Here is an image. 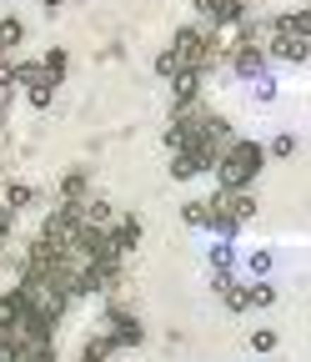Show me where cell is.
<instances>
[{"mask_svg":"<svg viewBox=\"0 0 311 362\" xmlns=\"http://www.w3.org/2000/svg\"><path fill=\"white\" fill-rule=\"evenodd\" d=\"M266 166V146L251 141V136H236L231 151L216 161V181H221V192H251V181L261 176Z\"/></svg>","mask_w":311,"mask_h":362,"instance_id":"obj_1","label":"cell"},{"mask_svg":"<svg viewBox=\"0 0 311 362\" xmlns=\"http://www.w3.org/2000/svg\"><path fill=\"white\" fill-rule=\"evenodd\" d=\"M171 56H176L181 71H201V76H211V66L221 61V51H216V40L206 35V25H181L171 35Z\"/></svg>","mask_w":311,"mask_h":362,"instance_id":"obj_2","label":"cell"},{"mask_svg":"<svg viewBox=\"0 0 311 362\" xmlns=\"http://www.w3.org/2000/svg\"><path fill=\"white\" fill-rule=\"evenodd\" d=\"M20 302H25V312L30 317H40L46 327H56L61 317H66V307H71V297L61 292V287H51V277H20Z\"/></svg>","mask_w":311,"mask_h":362,"instance_id":"obj_3","label":"cell"},{"mask_svg":"<svg viewBox=\"0 0 311 362\" xmlns=\"http://www.w3.org/2000/svg\"><path fill=\"white\" fill-rule=\"evenodd\" d=\"M101 332L116 342V352H121V347H141V342H146L141 317H136V312H126L121 302H111V307H106V327H101Z\"/></svg>","mask_w":311,"mask_h":362,"instance_id":"obj_4","label":"cell"},{"mask_svg":"<svg viewBox=\"0 0 311 362\" xmlns=\"http://www.w3.org/2000/svg\"><path fill=\"white\" fill-rule=\"evenodd\" d=\"M196 11L206 16V30H216V25H241V21H246V0H196Z\"/></svg>","mask_w":311,"mask_h":362,"instance_id":"obj_5","label":"cell"},{"mask_svg":"<svg viewBox=\"0 0 311 362\" xmlns=\"http://www.w3.org/2000/svg\"><path fill=\"white\" fill-rule=\"evenodd\" d=\"M211 206H221V211H226L236 226H246V221L256 216V192H221V187H216Z\"/></svg>","mask_w":311,"mask_h":362,"instance_id":"obj_6","label":"cell"},{"mask_svg":"<svg viewBox=\"0 0 311 362\" xmlns=\"http://www.w3.org/2000/svg\"><path fill=\"white\" fill-rule=\"evenodd\" d=\"M141 237H146V226H141V216H136V211H121V216L111 221V242H116L126 257L141 247Z\"/></svg>","mask_w":311,"mask_h":362,"instance_id":"obj_7","label":"cell"},{"mask_svg":"<svg viewBox=\"0 0 311 362\" xmlns=\"http://www.w3.org/2000/svg\"><path fill=\"white\" fill-rule=\"evenodd\" d=\"M61 202H71V206L91 202V166H71L61 176Z\"/></svg>","mask_w":311,"mask_h":362,"instance_id":"obj_8","label":"cell"},{"mask_svg":"<svg viewBox=\"0 0 311 362\" xmlns=\"http://www.w3.org/2000/svg\"><path fill=\"white\" fill-rule=\"evenodd\" d=\"M266 45H272V51H266V61H272V56H276V61H291V66L311 61V45H306V40H296V35H286V30H281V35H272Z\"/></svg>","mask_w":311,"mask_h":362,"instance_id":"obj_9","label":"cell"},{"mask_svg":"<svg viewBox=\"0 0 311 362\" xmlns=\"http://www.w3.org/2000/svg\"><path fill=\"white\" fill-rule=\"evenodd\" d=\"M231 71L236 76H266V51H261V45H236V51H231Z\"/></svg>","mask_w":311,"mask_h":362,"instance_id":"obj_10","label":"cell"},{"mask_svg":"<svg viewBox=\"0 0 311 362\" xmlns=\"http://www.w3.org/2000/svg\"><path fill=\"white\" fill-rule=\"evenodd\" d=\"M201 81H206L201 71H176V76H171V96H176L171 106H186V101H201Z\"/></svg>","mask_w":311,"mask_h":362,"instance_id":"obj_11","label":"cell"},{"mask_svg":"<svg viewBox=\"0 0 311 362\" xmlns=\"http://www.w3.org/2000/svg\"><path fill=\"white\" fill-rule=\"evenodd\" d=\"M20 292H0V342L6 337H16V327H20Z\"/></svg>","mask_w":311,"mask_h":362,"instance_id":"obj_12","label":"cell"},{"mask_svg":"<svg viewBox=\"0 0 311 362\" xmlns=\"http://www.w3.org/2000/svg\"><path fill=\"white\" fill-rule=\"evenodd\" d=\"M11 86L35 90V86H51V81H46V71H40V61H11Z\"/></svg>","mask_w":311,"mask_h":362,"instance_id":"obj_13","label":"cell"},{"mask_svg":"<svg viewBox=\"0 0 311 362\" xmlns=\"http://www.w3.org/2000/svg\"><path fill=\"white\" fill-rule=\"evenodd\" d=\"M80 216H85V226H96V232H111V221H116V206L106 202V197H91L80 206Z\"/></svg>","mask_w":311,"mask_h":362,"instance_id":"obj_14","label":"cell"},{"mask_svg":"<svg viewBox=\"0 0 311 362\" xmlns=\"http://www.w3.org/2000/svg\"><path fill=\"white\" fill-rule=\"evenodd\" d=\"M40 71H46V81H51V86H61V81H66V71H71V51H66V45H51V51L40 56Z\"/></svg>","mask_w":311,"mask_h":362,"instance_id":"obj_15","label":"cell"},{"mask_svg":"<svg viewBox=\"0 0 311 362\" xmlns=\"http://www.w3.org/2000/svg\"><path fill=\"white\" fill-rule=\"evenodd\" d=\"M111 357H116V342H111L106 332H96V337L80 342V357H75V362H111Z\"/></svg>","mask_w":311,"mask_h":362,"instance_id":"obj_16","label":"cell"},{"mask_svg":"<svg viewBox=\"0 0 311 362\" xmlns=\"http://www.w3.org/2000/svg\"><path fill=\"white\" fill-rule=\"evenodd\" d=\"M30 202H35V187H30V181H6V192H0V206L25 211Z\"/></svg>","mask_w":311,"mask_h":362,"instance_id":"obj_17","label":"cell"},{"mask_svg":"<svg viewBox=\"0 0 311 362\" xmlns=\"http://www.w3.org/2000/svg\"><path fill=\"white\" fill-rule=\"evenodd\" d=\"M20 40H25V21H20V16H0V51L11 56Z\"/></svg>","mask_w":311,"mask_h":362,"instance_id":"obj_18","label":"cell"},{"mask_svg":"<svg viewBox=\"0 0 311 362\" xmlns=\"http://www.w3.org/2000/svg\"><path fill=\"white\" fill-rule=\"evenodd\" d=\"M196 176H201L196 151H176V156H171V181H196Z\"/></svg>","mask_w":311,"mask_h":362,"instance_id":"obj_19","label":"cell"},{"mask_svg":"<svg viewBox=\"0 0 311 362\" xmlns=\"http://www.w3.org/2000/svg\"><path fill=\"white\" fill-rule=\"evenodd\" d=\"M281 30H286V35H296V40H311V6H301V11H291V16H281Z\"/></svg>","mask_w":311,"mask_h":362,"instance_id":"obj_20","label":"cell"},{"mask_svg":"<svg viewBox=\"0 0 311 362\" xmlns=\"http://www.w3.org/2000/svg\"><path fill=\"white\" fill-rule=\"evenodd\" d=\"M206 206H211V202H206ZM206 226H211L216 237H226V242H231V237L241 232V226H236V221H231L226 211H221V206H211V211H206Z\"/></svg>","mask_w":311,"mask_h":362,"instance_id":"obj_21","label":"cell"},{"mask_svg":"<svg viewBox=\"0 0 311 362\" xmlns=\"http://www.w3.org/2000/svg\"><path fill=\"white\" fill-rule=\"evenodd\" d=\"M221 302H226V312H246V307H251V292H246V282H231L226 292H221Z\"/></svg>","mask_w":311,"mask_h":362,"instance_id":"obj_22","label":"cell"},{"mask_svg":"<svg viewBox=\"0 0 311 362\" xmlns=\"http://www.w3.org/2000/svg\"><path fill=\"white\" fill-rule=\"evenodd\" d=\"M266 156H276V161H291V156H296V136H291V131L272 136V146H266Z\"/></svg>","mask_w":311,"mask_h":362,"instance_id":"obj_23","label":"cell"},{"mask_svg":"<svg viewBox=\"0 0 311 362\" xmlns=\"http://www.w3.org/2000/svg\"><path fill=\"white\" fill-rule=\"evenodd\" d=\"M246 292H251V307H276V287L272 282H246Z\"/></svg>","mask_w":311,"mask_h":362,"instance_id":"obj_24","label":"cell"},{"mask_svg":"<svg viewBox=\"0 0 311 362\" xmlns=\"http://www.w3.org/2000/svg\"><path fill=\"white\" fill-rule=\"evenodd\" d=\"M276 342H281V332H272V327H256L251 332V352H276Z\"/></svg>","mask_w":311,"mask_h":362,"instance_id":"obj_25","label":"cell"},{"mask_svg":"<svg viewBox=\"0 0 311 362\" xmlns=\"http://www.w3.org/2000/svg\"><path fill=\"white\" fill-rule=\"evenodd\" d=\"M25 101H30L35 111H51V101H56V86H35V90H25Z\"/></svg>","mask_w":311,"mask_h":362,"instance_id":"obj_26","label":"cell"},{"mask_svg":"<svg viewBox=\"0 0 311 362\" xmlns=\"http://www.w3.org/2000/svg\"><path fill=\"white\" fill-rule=\"evenodd\" d=\"M206 211H211L206 202H186V206H181V221H186V226H206Z\"/></svg>","mask_w":311,"mask_h":362,"instance_id":"obj_27","label":"cell"},{"mask_svg":"<svg viewBox=\"0 0 311 362\" xmlns=\"http://www.w3.org/2000/svg\"><path fill=\"white\" fill-rule=\"evenodd\" d=\"M11 232H16V211H11V206H0V247L11 242Z\"/></svg>","mask_w":311,"mask_h":362,"instance_id":"obj_28","label":"cell"},{"mask_svg":"<svg viewBox=\"0 0 311 362\" xmlns=\"http://www.w3.org/2000/svg\"><path fill=\"white\" fill-rule=\"evenodd\" d=\"M176 71H181V66H176V56H171V51H166V56H156V76H161V81H171Z\"/></svg>","mask_w":311,"mask_h":362,"instance_id":"obj_29","label":"cell"},{"mask_svg":"<svg viewBox=\"0 0 311 362\" xmlns=\"http://www.w3.org/2000/svg\"><path fill=\"white\" fill-rule=\"evenodd\" d=\"M251 272L266 277V272H272V252H251Z\"/></svg>","mask_w":311,"mask_h":362,"instance_id":"obj_30","label":"cell"},{"mask_svg":"<svg viewBox=\"0 0 311 362\" xmlns=\"http://www.w3.org/2000/svg\"><path fill=\"white\" fill-rule=\"evenodd\" d=\"M6 111H11V90H0V126H6Z\"/></svg>","mask_w":311,"mask_h":362,"instance_id":"obj_31","label":"cell"},{"mask_svg":"<svg viewBox=\"0 0 311 362\" xmlns=\"http://www.w3.org/2000/svg\"><path fill=\"white\" fill-rule=\"evenodd\" d=\"M40 6H46V11H61V6H66V0H40Z\"/></svg>","mask_w":311,"mask_h":362,"instance_id":"obj_32","label":"cell"},{"mask_svg":"<svg viewBox=\"0 0 311 362\" xmlns=\"http://www.w3.org/2000/svg\"><path fill=\"white\" fill-rule=\"evenodd\" d=\"M0 66H11V56H6V51H0Z\"/></svg>","mask_w":311,"mask_h":362,"instance_id":"obj_33","label":"cell"}]
</instances>
